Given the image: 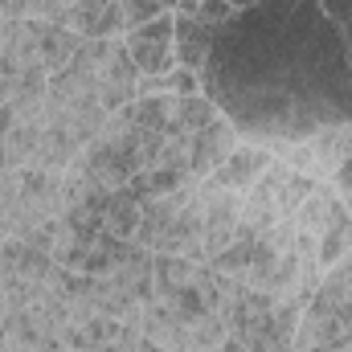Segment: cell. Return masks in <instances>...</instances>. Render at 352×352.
Wrapping results in <instances>:
<instances>
[{
  "label": "cell",
  "instance_id": "cell-21",
  "mask_svg": "<svg viewBox=\"0 0 352 352\" xmlns=\"http://www.w3.org/2000/svg\"><path fill=\"white\" fill-rule=\"evenodd\" d=\"M140 94H173V74H140L135 98H140Z\"/></svg>",
  "mask_w": 352,
  "mask_h": 352
},
{
  "label": "cell",
  "instance_id": "cell-18",
  "mask_svg": "<svg viewBox=\"0 0 352 352\" xmlns=\"http://www.w3.org/2000/svg\"><path fill=\"white\" fill-rule=\"evenodd\" d=\"M164 8L156 4V0H119V16H123V33H131V29H140V25H148V21H156Z\"/></svg>",
  "mask_w": 352,
  "mask_h": 352
},
{
  "label": "cell",
  "instance_id": "cell-9",
  "mask_svg": "<svg viewBox=\"0 0 352 352\" xmlns=\"http://www.w3.org/2000/svg\"><path fill=\"white\" fill-rule=\"evenodd\" d=\"M307 144H311V176L332 180V173H336L340 164H349V160H352V123L320 127Z\"/></svg>",
  "mask_w": 352,
  "mask_h": 352
},
{
  "label": "cell",
  "instance_id": "cell-14",
  "mask_svg": "<svg viewBox=\"0 0 352 352\" xmlns=\"http://www.w3.org/2000/svg\"><path fill=\"white\" fill-rule=\"evenodd\" d=\"M78 45H82V37H78V33H70V29H62V25H41L37 62H41L50 74H58V70H66V66L74 62Z\"/></svg>",
  "mask_w": 352,
  "mask_h": 352
},
{
  "label": "cell",
  "instance_id": "cell-8",
  "mask_svg": "<svg viewBox=\"0 0 352 352\" xmlns=\"http://www.w3.org/2000/svg\"><path fill=\"white\" fill-rule=\"evenodd\" d=\"M274 164V152L266 148V144H254V140H242L234 152H230V160L213 173V180L221 184V188H230V192H250L254 188V180L266 173Z\"/></svg>",
  "mask_w": 352,
  "mask_h": 352
},
{
  "label": "cell",
  "instance_id": "cell-1",
  "mask_svg": "<svg viewBox=\"0 0 352 352\" xmlns=\"http://www.w3.org/2000/svg\"><path fill=\"white\" fill-rule=\"evenodd\" d=\"M311 349H328V352L352 349V254L320 274V287L303 307L291 352H311Z\"/></svg>",
  "mask_w": 352,
  "mask_h": 352
},
{
  "label": "cell",
  "instance_id": "cell-27",
  "mask_svg": "<svg viewBox=\"0 0 352 352\" xmlns=\"http://www.w3.org/2000/svg\"><path fill=\"white\" fill-rule=\"evenodd\" d=\"M0 242H4V234H0Z\"/></svg>",
  "mask_w": 352,
  "mask_h": 352
},
{
  "label": "cell",
  "instance_id": "cell-6",
  "mask_svg": "<svg viewBox=\"0 0 352 352\" xmlns=\"http://www.w3.org/2000/svg\"><path fill=\"white\" fill-rule=\"evenodd\" d=\"M107 278L115 287H123L127 295H135L140 303H152L156 299V254L144 250L140 242H123Z\"/></svg>",
  "mask_w": 352,
  "mask_h": 352
},
{
  "label": "cell",
  "instance_id": "cell-20",
  "mask_svg": "<svg viewBox=\"0 0 352 352\" xmlns=\"http://www.w3.org/2000/svg\"><path fill=\"white\" fill-rule=\"evenodd\" d=\"M173 94H176V98L201 94V74H197V70H188V66H176V70H173Z\"/></svg>",
  "mask_w": 352,
  "mask_h": 352
},
{
  "label": "cell",
  "instance_id": "cell-10",
  "mask_svg": "<svg viewBox=\"0 0 352 352\" xmlns=\"http://www.w3.org/2000/svg\"><path fill=\"white\" fill-rule=\"evenodd\" d=\"M213 29L201 25L192 12H173V50H176V66H188V70H201L209 62V50H213Z\"/></svg>",
  "mask_w": 352,
  "mask_h": 352
},
{
  "label": "cell",
  "instance_id": "cell-16",
  "mask_svg": "<svg viewBox=\"0 0 352 352\" xmlns=\"http://www.w3.org/2000/svg\"><path fill=\"white\" fill-rule=\"evenodd\" d=\"M37 144H41V123H12L0 140L8 168H29L37 160Z\"/></svg>",
  "mask_w": 352,
  "mask_h": 352
},
{
  "label": "cell",
  "instance_id": "cell-15",
  "mask_svg": "<svg viewBox=\"0 0 352 352\" xmlns=\"http://www.w3.org/2000/svg\"><path fill=\"white\" fill-rule=\"evenodd\" d=\"M316 246H320V266H324V270L336 266L340 258H349L352 254V217H349V209H340V213L316 234Z\"/></svg>",
  "mask_w": 352,
  "mask_h": 352
},
{
  "label": "cell",
  "instance_id": "cell-7",
  "mask_svg": "<svg viewBox=\"0 0 352 352\" xmlns=\"http://www.w3.org/2000/svg\"><path fill=\"white\" fill-rule=\"evenodd\" d=\"M62 29L78 33L82 41H102V37H123V16L119 0H74L62 16Z\"/></svg>",
  "mask_w": 352,
  "mask_h": 352
},
{
  "label": "cell",
  "instance_id": "cell-19",
  "mask_svg": "<svg viewBox=\"0 0 352 352\" xmlns=\"http://www.w3.org/2000/svg\"><path fill=\"white\" fill-rule=\"evenodd\" d=\"M192 16L217 33V29H226V25L234 21V4H230V0H201V4L192 8Z\"/></svg>",
  "mask_w": 352,
  "mask_h": 352
},
{
  "label": "cell",
  "instance_id": "cell-4",
  "mask_svg": "<svg viewBox=\"0 0 352 352\" xmlns=\"http://www.w3.org/2000/svg\"><path fill=\"white\" fill-rule=\"evenodd\" d=\"M188 144H192V152H188V173L205 180V176H213L226 160H230V152L242 144V135H238V127L221 115V119H213L209 127L192 131Z\"/></svg>",
  "mask_w": 352,
  "mask_h": 352
},
{
  "label": "cell",
  "instance_id": "cell-2",
  "mask_svg": "<svg viewBox=\"0 0 352 352\" xmlns=\"http://www.w3.org/2000/svg\"><path fill=\"white\" fill-rule=\"evenodd\" d=\"M197 201H201V263H213L234 242V230L242 217V192H230L213 176H205L197 188Z\"/></svg>",
  "mask_w": 352,
  "mask_h": 352
},
{
  "label": "cell",
  "instance_id": "cell-13",
  "mask_svg": "<svg viewBox=\"0 0 352 352\" xmlns=\"http://www.w3.org/2000/svg\"><path fill=\"white\" fill-rule=\"evenodd\" d=\"M176 107L180 98L176 94H140L131 102V115L144 131H156V135H173L176 131Z\"/></svg>",
  "mask_w": 352,
  "mask_h": 352
},
{
  "label": "cell",
  "instance_id": "cell-28",
  "mask_svg": "<svg viewBox=\"0 0 352 352\" xmlns=\"http://www.w3.org/2000/svg\"><path fill=\"white\" fill-rule=\"evenodd\" d=\"M349 352H352V349H349Z\"/></svg>",
  "mask_w": 352,
  "mask_h": 352
},
{
  "label": "cell",
  "instance_id": "cell-24",
  "mask_svg": "<svg viewBox=\"0 0 352 352\" xmlns=\"http://www.w3.org/2000/svg\"><path fill=\"white\" fill-rule=\"evenodd\" d=\"M197 4H201V0H176V12H192Z\"/></svg>",
  "mask_w": 352,
  "mask_h": 352
},
{
  "label": "cell",
  "instance_id": "cell-26",
  "mask_svg": "<svg viewBox=\"0 0 352 352\" xmlns=\"http://www.w3.org/2000/svg\"><path fill=\"white\" fill-rule=\"evenodd\" d=\"M156 352H176V349H156Z\"/></svg>",
  "mask_w": 352,
  "mask_h": 352
},
{
  "label": "cell",
  "instance_id": "cell-23",
  "mask_svg": "<svg viewBox=\"0 0 352 352\" xmlns=\"http://www.w3.org/2000/svg\"><path fill=\"white\" fill-rule=\"evenodd\" d=\"M340 33H344V50H349V62H352V21L349 25H340Z\"/></svg>",
  "mask_w": 352,
  "mask_h": 352
},
{
  "label": "cell",
  "instance_id": "cell-17",
  "mask_svg": "<svg viewBox=\"0 0 352 352\" xmlns=\"http://www.w3.org/2000/svg\"><path fill=\"white\" fill-rule=\"evenodd\" d=\"M213 119H221V107H217L209 94H188V98H180V107H176V131H184V135L209 127Z\"/></svg>",
  "mask_w": 352,
  "mask_h": 352
},
{
  "label": "cell",
  "instance_id": "cell-22",
  "mask_svg": "<svg viewBox=\"0 0 352 352\" xmlns=\"http://www.w3.org/2000/svg\"><path fill=\"white\" fill-rule=\"evenodd\" d=\"M0 16L4 21H25V16H33V0H0Z\"/></svg>",
  "mask_w": 352,
  "mask_h": 352
},
{
  "label": "cell",
  "instance_id": "cell-25",
  "mask_svg": "<svg viewBox=\"0 0 352 352\" xmlns=\"http://www.w3.org/2000/svg\"><path fill=\"white\" fill-rule=\"evenodd\" d=\"M156 4H160L164 12H176V0H156Z\"/></svg>",
  "mask_w": 352,
  "mask_h": 352
},
{
  "label": "cell",
  "instance_id": "cell-11",
  "mask_svg": "<svg viewBox=\"0 0 352 352\" xmlns=\"http://www.w3.org/2000/svg\"><path fill=\"white\" fill-rule=\"evenodd\" d=\"M140 213H144V197L127 184V188H115L107 197V209H102V230L111 238H135V226H140Z\"/></svg>",
  "mask_w": 352,
  "mask_h": 352
},
{
  "label": "cell",
  "instance_id": "cell-3",
  "mask_svg": "<svg viewBox=\"0 0 352 352\" xmlns=\"http://www.w3.org/2000/svg\"><path fill=\"white\" fill-rule=\"evenodd\" d=\"M127 58L135 62L140 74H173L176 70V50H173V12H160L156 21L123 33Z\"/></svg>",
  "mask_w": 352,
  "mask_h": 352
},
{
  "label": "cell",
  "instance_id": "cell-12",
  "mask_svg": "<svg viewBox=\"0 0 352 352\" xmlns=\"http://www.w3.org/2000/svg\"><path fill=\"white\" fill-rule=\"evenodd\" d=\"M33 230L29 213H25V197H21V176L16 168L0 173V234L4 238H25Z\"/></svg>",
  "mask_w": 352,
  "mask_h": 352
},
{
  "label": "cell",
  "instance_id": "cell-5",
  "mask_svg": "<svg viewBox=\"0 0 352 352\" xmlns=\"http://www.w3.org/2000/svg\"><path fill=\"white\" fill-rule=\"evenodd\" d=\"M135 82H140V70L127 58L123 37H115L107 58H102V66H98V102L107 111H123L127 102H135Z\"/></svg>",
  "mask_w": 352,
  "mask_h": 352
}]
</instances>
